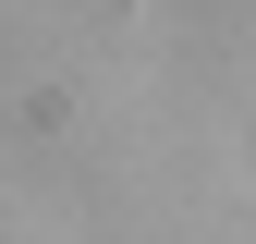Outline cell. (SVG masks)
Listing matches in <instances>:
<instances>
[]
</instances>
